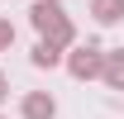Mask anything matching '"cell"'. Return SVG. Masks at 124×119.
Segmentation results:
<instances>
[{
    "label": "cell",
    "instance_id": "1",
    "mask_svg": "<svg viewBox=\"0 0 124 119\" xmlns=\"http://www.w3.org/2000/svg\"><path fill=\"white\" fill-rule=\"evenodd\" d=\"M29 24L38 29V38L53 43V48H72L77 43V24H72V15L62 10V0H33Z\"/></svg>",
    "mask_w": 124,
    "mask_h": 119
},
{
    "label": "cell",
    "instance_id": "2",
    "mask_svg": "<svg viewBox=\"0 0 124 119\" xmlns=\"http://www.w3.org/2000/svg\"><path fill=\"white\" fill-rule=\"evenodd\" d=\"M67 72H72V81H100V72H105V48L95 43H81L67 52V62H62Z\"/></svg>",
    "mask_w": 124,
    "mask_h": 119
},
{
    "label": "cell",
    "instance_id": "3",
    "mask_svg": "<svg viewBox=\"0 0 124 119\" xmlns=\"http://www.w3.org/2000/svg\"><path fill=\"white\" fill-rule=\"evenodd\" d=\"M19 114L24 119H57V100H53L48 90H29V95L19 100Z\"/></svg>",
    "mask_w": 124,
    "mask_h": 119
},
{
    "label": "cell",
    "instance_id": "4",
    "mask_svg": "<svg viewBox=\"0 0 124 119\" xmlns=\"http://www.w3.org/2000/svg\"><path fill=\"white\" fill-rule=\"evenodd\" d=\"M29 62H33V67H43V72H53V67H62V62H67V52L38 38V43H33V52H29Z\"/></svg>",
    "mask_w": 124,
    "mask_h": 119
},
{
    "label": "cell",
    "instance_id": "5",
    "mask_svg": "<svg viewBox=\"0 0 124 119\" xmlns=\"http://www.w3.org/2000/svg\"><path fill=\"white\" fill-rule=\"evenodd\" d=\"M100 81H105L110 90H124V48L105 52V72H100Z\"/></svg>",
    "mask_w": 124,
    "mask_h": 119
},
{
    "label": "cell",
    "instance_id": "6",
    "mask_svg": "<svg viewBox=\"0 0 124 119\" xmlns=\"http://www.w3.org/2000/svg\"><path fill=\"white\" fill-rule=\"evenodd\" d=\"M91 19L95 24H119L124 19V0H91Z\"/></svg>",
    "mask_w": 124,
    "mask_h": 119
},
{
    "label": "cell",
    "instance_id": "7",
    "mask_svg": "<svg viewBox=\"0 0 124 119\" xmlns=\"http://www.w3.org/2000/svg\"><path fill=\"white\" fill-rule=\"evenodd\" d=\"M10 43H15V24L0 19V52H10Z\"/></svg>",
    "mask_w": 124,
    "mask_h": 119
},
{
    "label": "cell",
    "instance_id": "8",
    "mask_svg": "<svg viewBox=\"0 0 124 119\" xmlns=\"http://www.w3.org/2000/svg\"><path fill=\"white\" fill-rule=\"evenodd\" d=\"M5 95H10V76L0 72V105H5Z\"/></svg>",
    "mask_w": 124,
    "mask_h": 119
},
{
    "label": "cell",
    "instance_id": "9",
    "mask_svg": "<svg viewBox=\"0 0 124 119\" xmlns=\"http://www.w3.org/2000/svg\"><path fill=\"white\" fill-rule=\"evenodd\" d=\"M0 119H5V114H0Z\"/></svg>",
    "mask_w": 124,
    "mask_h": 119
}]
</instances>
